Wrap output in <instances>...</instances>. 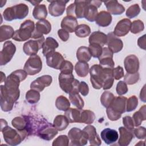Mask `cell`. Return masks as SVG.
<instances>
[{
    "mask_svg": "<svg viewBox=\"0 0 146 146\" xmlns=\"http://www.w3.org/2000/svg\"><path fill=\"white\" fill-rule=\"evenodd\" d=\"M112 69L103 67L100 64L92 66L90 70V74L92 87L96 90L101 88L104 90L111 88L114 82Z\"/></svg>",
    "mask_w": 146,
    "mask_h": 146,
    "instance_id": "6da1fadb",
    "label": "cell"
},
{
    "mask_svg": "<svg viewBox=\"0 0 146 146\" xmlns=\"http://www.w3.org/2000/svg\"><path fill=\"white\" fill-rule=\"evenodd\" d=\"M19 87L1 86V107L5 112L13 109L14 103L19 99Z\"/></svg>",
    "mask_w": 146,
    "mask_h": 146,
    "instance_id": "7a4b0ae2",
    "label": "cell"
},
{
    "mask_svg": "<svg viewBox=\"0 0 146 146\" xmlns=\"http://www.w3.org/2000/svg\"><path fill=\"white\" fill-rule=\"evenodd\" d=\"M1 131L6 143L10 145H17L26 138L19 131L8 126L6 121L2 119H1Z\"/></svg>",
    "mask_w": 146,
    "mask_h": 146,
    "instance_id": "3957f363",
    "label": "cell"
},
{
    "mask_svg": "<svg viewBox=\"0 0 146 146\" xmlns=\"http://www.w3.org/2000/svg\"><path fill=\"white\" fill-rule=\"evenodd\" d=\"M127 100V99L124 96L115 98L106 110L107 116L110 120L115 121L120 118L121 114L126 111Z\"/></svg>",
    "mask_w": 146,
    "mask_h": 146,
    "instance_id": "277c9868",
    "label": "cell"
},
{
    "mask_svg": "<svg viewBox=\"0 0 146 146\" xmlns=\"http://www.w3.org/2000/svg\"><path fill=\"white\" fill-rule=\"evenodd\" d=\"M29 13V7L25 3H20L6 8L3 13L5 20L11 21L14 19L25 18Z\"/></svg>",
    "mask_w": 146,
    "mask_h": 146,
    "instance_id": "5b68a950",
    "label": "cell"
},
{
    "mask_svg": "<svg viewBox=\"0 0 146 146\" xmlns=\"http://www.w3.org/2000/svg\"><path fill=\"white\" fill-rule=\"evenodd\" d=\"M34 29V22L30 19L26 20L21 25L19 29L15 31L12 38L18 42L26 41L31 37Z\"/></svg>",
    "mask_w": 146,
    "mask_h": 146,
    "instance_id": "8992f818",
    "label": "cell"
},
{
    "mask_svg": "<svg viewBox=\"0 0 146 146\" xmlns=\"http://www.w3.org/2000/svg\"><path fill=\"white\" fill-rule=\"evenodd\" d=\"M68 137L71 140L70 145L83 146L87 144L88 136L84 131L74 127L68 132Z\"/></svg>",
    "mask_w": 146,
    "mask_h": 146,
    "instance_id": "52a82bcc",
    "label": "cell"
},
{
    "mask_svg": "<svg viewBox=\"0 0 146 146\" xmlns=\"http://www.w3.org/2000/svg\"><path fill=\"white\" fill-rule=\"evenodd\" d=\"M42 68V62L40 56L38 55L30 56L24 66V70L29 75H34L38 74L41 71Z\"/></svg>",
    "mask_w": 146,
    "mask_h": 146,
    "instance_id": "ba28073f",
    "label": "cell"
},
{
    "mask_svg": "<svg viewBox=\"0 0 146 146\" xmlns=\"http://www.w3.org/2000/svg\"><path fill=\"white\" fill-rule=\"evenodd\" d=\"M58 129L50 123L42 124L37 130V135L45 140H51L58 134Z\"/></svg>",
    "mask_w": 146,
    "mask_h": 146,
    "instance_id": "9c48e42d",
    "label": "cell"
},
{
    "mask_svg": "<svg viewBox=\"0 0 146 146\" xmlns=\"http://www.w3.org/2000/svg\"><path fill=\"white\" fill-rule=\"evenodd\" d=\"M44 41L45 39L43 36L35 40H30L24 43L23 50L27 55H36L39 50L42 48Z\"/></svg>",
    "mask_w": 146,
    "mask_h": 146,
    "instance_id": "30bf717a",
    "label": "cell"
},
{
    "mask_svg": "<svg viewBox=\"0 0 146 146\" xmlns=\"http://www.w3.org/2000/svg\"><path fill=\"white\" fill-rule=\"evenodd\" d=\"M16 51V47L11 41H6L3 44L0 54V64L5 65L9 62Z\"/></svg>",
    "mask_w": 146,
    "mask_h": 146,
    "instance_id": "8fae6325",
    "label": "cell"
},
{
    "mask_svg": "<svg viewBox=\"0 0 146 146\" xmlns=\"http://www.w3.org/2000/svg\"><path fill=\"white\" fill-rule=\"evenodd\" d=\"M58 80L61 89L66 93L70 94L72 89L75 80L72 73L60 72Z\"/></svg>",
    "mask_w": 146,
    "mask_h": 146,
    "instance_id": "7c38bea8",
    "label": "cell"
},
{
    "mask_svg": "<svg viewBox=\"0 0 146 146\" xmlns=\"http://www.w3.org/2000/svg\"><path fill=\"white\" fill-rule=\"evenodd\" d=\"M51 30V25L46 19L39 20L36 23L35 27L32 34L33 39H38L43 36V34H48Z\"/></svg>",
    "mask_w": 146,
    "mask_h": 146,
    "instance_id": "4fadbf2b",
    "label": "cell"
},
{
    "mask_svg": "<svg viewBox=\"0 0 146 146\" xmlns=\"http://www.w3.org/2000/svg\"><path fill=\"white\" fill-rule=\"evenodd\" d=\"M46 58L47 66L56 70L60 69L63 63L65 60L62 54L56 51L48 53Z\"/></svg>",
    "mask_w": 146,
    "mask_h": 146,
    "instance_id": "5bb4252c",
    "label": "cell"
},
{
    "mask_svg": "<svg viewBox=\"0 0 146 146\" xmlns=\"http://www.w3.org/2000/svg\"><path fill=\"white\" fill-rule=\"evenodd\" d=\"M48 5L49 13L53 17H59L62 15L66 5L69 1H50Z\"/></svg>",
    "mask_w": 146,
    "mask_h": 146,
    "instance_id": "9a60e30c",
    "label": "cell"
},
{
    "mask_svg": "<svg viewBox=\"0 0 146 146\" xmlns=\"http://www.w3.org/2000/svg\"><path fill=\"white\" fill-rule=\"evenodd\" d=\"M52 79L50 75H45L38 77L30 84L31 89L35 90L39 92L42 91L46 87H48L52 83Z\"/></svg>",
    "mask_w": 146,
    "mask_h": 146,
    "instance_id": "2e32d148",
    "label": "cell"
},
{
    "mask_svg": "<svg viewBox=\"0 0 146 146\" xmlns=\"http://www.w3.org/2000/svg\"><path fill=\"white\" fill-rule=\"evenodd\" d=\"M113 54L108 47L103 48L102 54L99 58L100 65L103 67L113 68L115 62L113 60Z\"/></svg>",
    "mask_w": 146,
    "mask_h": 146,
    "instance_id": "e0dca14e",
    "label": "cell"
},
{
    "mask_svg": "<svg viewBox=\"0 0 146 146\" xmlns=\"http://www.w3.org/2000/svg\"><path fill=\"white\" fill-rule=\"evenodd\" d=\"M124 65L127 73L135 74L137 72L139 69V59L135 55H129L125 58Z\"/></svg>",
    "mask_w": 146,
    "mask_h": 146,
    "instance_id": "ac0fdd59",
    "label": "cell"
},
{
    "mask_svg": "<svg viewBox=\"0 0 146 146\" xmlns=\"http://www.w3.org/2000/svg\"><path fill=\"white\" fill-rule=\"evenodd\" d=\"M129 19L124 18L118 22L116 25L113 33L116 36H124L129 31L131 25Z\"/></svg>",
    "mask_w": 146,
    "mask_h": 146,
    "instance_id": "d6986e66",
    "label": "cell"
},
{
    "mask_svg": "<svg viewBox=\"0 0 146 146\" xmlns=\"http://www.w3.org/2000/svg\"><path fill=\"white\" fill-rule=\"evenodd\" d=\"M107 35L108 48L111 50L113 53H117L120 51L123 47V43L122 40L115 35L112 32L108 33Z\"/></svg>",
    "mask_w": 146,
    "mask_h": 146,
    "instance_id": "ffe728a7",
    "label": "cell"
},
{
    "mask_svg": "<svg viewBox=\"0 0 146 146\" xmlns=\"http://www.w3.org/2000/svg\"><path fill=\"white\" fill-rule=\"evenodd\" d=\"M120 137L118 144L121 146H127L129 144L133 138V131L129 130L124 127H120L119 128Z\"/></svg>",
    "mask_w": 146,
    "mask_h": 146,
    "instance_id": "44dd1931",
    "label": "cell"
},
{
    "mask_svg": "<svg viewBox=\"0 0 146 146\" xmlns=\"http://www.w3.org/2000/svg\"><path fill=\"white\" fill-rule=\"evenodd\" d=\"M88 136V140L90 143L92 145H100L102 144V141L99 137V136L96 132V128L93 125H87L83 129Z\"/></svg>",
    "mask_w": 146,
    "mask_h": 146,
    "instance_id": "7402d4cb",
    "label": "cell"
},
{
    "mask_svg": "<svg viewBox=\"0 0 146 146\" xmlns=\"http://www.w3.org/2000/svg\"><path fill=\"white\" fill-rule=\"evenodd\" d=\"M100 136L107 144L110 145L117 140L119 135L116 130L107 128L104 129L101 132Z\"/></svg>",
    "mask_w": 146,
    "mask_h": 146,
    "instance_id": "603a6c76",
    "label": "cell"
},
{
    "mask_svg": "<svg viewBox=\"0 0 146 146\" xmlns=\"http://www.w3.org/2000/svg\"><path fill=\"white\" fill-rule=\"evenodd\" d=\"M109 13L113 15H120L125 11V7L116 0H111L104 2Z\"/></svg>",
    "mask_w": 146,
    "mask_h": 146,
    "instance_id": "cb8c5ba5",
    "label": "cell"
},
{
    "mask_svg": "<svg viewBox=\"0 0 146 146\" xmlns=\"http://www.w3.org/2000/svg\"><path fill=\"white\" fill-rule=\"evenodd\" d=\"M78 26V21L76 18L67 15L63 18L60 25L62 29L66 30L68 33L74 32Z\"/></svg>",
    "mask_w": 146,
    "mask_h": 146,
    "instance_id": "d4e9b609",
    "label": "cell"
},
{
    "mask_svg": "<svg viewBox=\"0 0 146 146\" xmlns=\"http://www.w3.org/2000/svg\"><path fill=\"white\" fill-rule=\"evenodd\" d=\"M89 43H96L103 46L107 43V35L104 33L97 31L93 32L89 37Z\"/></svg>",
    "mask_w": 146,
    "mask_h": 146,
    "instance_id": "484cf974",
    "label": "cell"
},
{
    "mask_svg": "<svg viewBox=\"0 0 146 146\" xmlns=\"http://www.w3.org/2000/svg\"><path fill=\"white\" fill-rule=\"evenodd\" d=\"M112 16L110 13L106 11H102L99 13L95 19L96 23L101 27H107L112 22Z\"/></svg>",
    "mask_w": 146,
    "mask_h": 146,
    "instance_id": "4316f807",
    "label": "cell"
},
{
    "mask_svg": "<svg viewBox=\"0 0 146 146\" xmlns=\"http://www.w3.org/2000/svg\"><path fill=\"white\" fill-rule=\"evenodd\" d=\"M59 44L57 41L52 37H47L45 40L42 48V53L46 56L48 53L55 51V49L58 47Z\"/></svg>",
    "mask_w": 146,
    "mask_h": 146,
    "instance_id": "83f0119b",
    "label": "cell"
},
{
    "mask_svg": "<svg viewBox=\"0 0 146 146\" xmlns=\"http://www.w3.org/2000/svg\"><path fill=\"white\" fill-rule=\"evenodd\" d=\"M12 125L18 131H27L28 133V125H29V122L28 119L27 117L25 116V117H21V116H18L15 117L11 121Z\"/></svg>",
    "mask_w": 146,
    "mask_h": 146,
    "instance_id": "f1b7e54d",
    "label": "cell"
},
{
    "mask_svg": "<svg viewBox=\"0 0 146 146\" xmlns=\"http://www.w3.org/2000/svg\"><path fill=\"white\" fill-rule=\"evenodd\" d=\"M82 110L73 108H68L65 111L64 116L70 123H80Z\"/></svg>",
    "mask_w": 146,
    "mask_h": 146,
    "instance_id": "f546056e",
    "label": "cell"
},
{
    "mask_svg": "<svg viewBox=\"0 0 146 146\" xmlns=\"http://www.w3.org/2000/svg\"><path fill=\"white\" fill-rule=\"evenodd\" d=\"M88 1H75V15L76 18H84Z\"/></svg>",
    "mask_w": 146,
    "mask_h": 146,
    "instance_id": "4dcf8cb0",
    "label": "cell"
},
{
    "mask_svg": "<svg viewBox=\"0 0 146 146\" xmlns=\"http://www.w3.org/2000/svg\"><path fill=\"white\" fill-rule=\"evenodd\" d=\"M13 28L9 25H3L0 27V42H2L13 38L14 34Z\"/></svg>",
    "mask_w": 146,
    "mask_h": 146,
    "instance_id": "1f68e13d",
    "label": "cell"
},
{
    "mask_svg": "<svg viewBox=\"0 0 146 146\" xmlns=\"http://www.w3.org/2000/svg\"><path fill=\"white\" fill-rule=\"evenodd\" d=\"M76 58L79 62H88L91 58V55L88 47L81 46L79 47L76 51Z\"/></svg>",
    "mask_w": 146,
    "mask_h": 146,
    "instance_id": "d6a6232c",
    "label": "cell"
},
{
    "mask_svg": "<svg viewBox=\"0 0 146 146\" xmlns=\"http://www.w3.org/2000/svg\"><path fill=\"white\" fill-rule=\"evenodd\" d=\"M33 15L36 19H45L47 15V11L46 5L41 4L35 6L33 11Z\"/></svg>",
    "mask_w": 146,
    "mask_h": 146,
    "instance_id": "836d02e7",
    "label": "cell"
},
{
    "mask_svg": "<svg viewBox=\"0 0 146 146\" xmlns=\"http://www.w3.org/2000/svg\"><path fill=\"white\" fill-rule=\"evenodd\" d=\"M69 121L67 117L64 115H58L54 120L53 125L58 131H63L65 129L69 124Z\"/></svg>",
    "mask_w": 146,
    "mask_h": 146,
    "instance_id": "e575fe53",
    "label": "cell"
},
{
    "mask_svg": "<svg viewBox=\"0 0 146 146\" xmlns=\"http://www.w3.org/2000/svg\"><path fill=\"white\" fill-rule=\"evenodd\" d=\"M146 119V112L145 106H142L138 111L135 112L133 115L132 120L134 123V125L136 127L139 126L143 120Z\"/></svg>",
    "mask_w": 146,
    "mask_h": 146,
    "instance_id": "d590c367",
    "label": "cell"
},
{
    "mask_svg": "<svg viewBox=\"0 0 146 146\" xmlns=\"http://www.w3.org/2000/svg\"><path fill=\"white\" fill-rule=\"evenodd\" d=\"M97 9L98 8L90 4L88 1L85 11L84 18L90 22L95 21L96 18L98 14Z\"/></svg>",
    "mask_w": 146,
    "mask_h": 146,
    "instance_id": "8d00e7d4",
    "label": "cell"
},
{
    "mask_svg": "<svg viewBox=\"0 0 146 146\" xmlns=\"http://www.w3.org/2000/svg\"><path fill=\"white\" fill-rule=\"evenodd\" d=\"M75 70L76 74L80 77L86 76L89 72V65L87 62H78L75 66Z\"/></svg>",
    "mask_w": 146,
    "mask_h": 146,
    "instance_id": "74e56055",
    "label": "cell"
},
{
    "mask_svg": "<svg viewBox=\"0 0 146 146\" xmlns=\"http://www.w3.org/2000/svg\"><path fill=\"white\" fill-rule=\"evenodd\" d=\"M95 119V115L92 111L90 110H82L80 123L90 124L94 122Z\"/></svg>",
    "mask_w": 146,
    "mask_h": 146,
    "instance_id": "f35d334b",
    "label": "cell"
},
{
    "mask_svg": "<svg viewBox=\"0 0 146 146\" xmlns=\"http://www.w3.org/2000/svg\"><path fill=\"white\" fill-rule=\"evenodd\" d=\"M55 106L59 110L66 111L70 108V103L67 98L63 95H60L56 99Z\"/></svg>",
    "mask_w": 146,
    "mask_h": 146,
    "instance_id": "ab89813d",
    "label": "cell"
},
{
    "mask_svg": "<svg viewBox=\"0 0 146 146\" xmlns=\"http://www.w3.org/2000/svg\"><path fill=\"white\" fill-rule=\"evenodd\" d=\"M75 34L79 38H85L91 33V29L88 25L81 24L78 25L75 31Z\"/></svg>",
    "mask_w": 146,
    "mask_h": 146,
    "instance_id": "60d3db41",
    "label": "cell"
},
{
    "mask_svg": "<svg viewBox=\"0 0 146 146\" xmlns=\"http://www.w3.org/2000/svg\"><path fill=\"white\" fill-rule=\"evenodd\" d=\"M26 99L28 103L30 104H35L40 99V94L38 91L31 89L26 94Z\"/></svg>",
    "mask_w": 146,
    "mask_h": 146,
    "instance_id": "b9f144b4",
    "label": "cell"
},
{
    "mask_svg": "<svg viewBox=\"0 0 146 146\" xmlns=\"http://www.w3.org/2000/svg\"><path fill=\"white\" fill-rule=\"evenodd\" d=\"M115 98V96L112 93L109 91H104L100 98L101 103L104 107L108 108L111 105Z\"/></svg>",
    "mask_w": 146,
    "mask_h": 146,
    "instance_id": "7bdbcfd3",
    "label": "cell"
},
{
    "mask_svg": "<svg viewBox=\"0 0 146 146\" xmlns=\"http://www.w3.org/2000/svg\"><path fill=\"white\" fill-rule=\"evenodd\" d=\"M69 95L70 102L74 106L79 109H82L83 108L84 103L79 94H70Z\"/></svg>",
    "mask_w": 146,
    "mask_h": 146,
    "instance_id": "ee69618b",
    "label": "cell"
},
{
    "mask_svg": "<svg viewBox=\"0 0 146 146\" xmlns=\"http://www.w3.org/2000/svg\"><path fill=\"white\" fill-rule=\"evenodd\" d=\"M88 49L91 56L95 58H99L101 56L103 51L102 46L96 43L90 44Z\"/></svg>",
    "mask_w": 146,
    "mask_h": 146,
    "instance_id": "f6af8a7d",
    "label": "cell"
},
{
    "mask_svg": "<svg viewBox=\"0 0 146 146\" xmlns=\"http://www.w3.org/2000/svg\"><path fill=\"white\" fill-rule=\"evenodd\" d=\"M137 104H138L137 98L135 95L131 96L127 100L126 111L131 112L135 110L136 108Z\"/></svg>",
    "mask_w": 146,
    "mask_h": 146,
    "instance_id": "bcb514c9",
    "label": "cell"
},
{
    "mask_svg": "<svg viewBox=\"0 0 146 146\" xmlns=\"http://www.w3.org/2000/svg\"><path fill=\"white\" fill-rule=\"evenodd\" d=\"M144 29V25L143 22L138 19L135 20L131 23V29L130 30L132 33L133 34H137L140 32L142 31Z\"/></svg>",
    "mask_w": 146,
    "mask_h": 146,
    "instance_id": "7dc6e473",
    "label": "cell"
},
{
    "mask_svg": "<svg viewBox=\"0 0 146 146\" xmlns=\"http://www.w3.org/2000/svg\"><path fill=\"white\" fill-rule=\"evenodd\" d=\"M139 78H140V75L138 72L135 74L127 73L125 75L124 80V82L127 84L132 85L137 83L139 80Z\"/></svg>",
    "mask_w": 146,
    "mask_h": 146,
    "instance_id": "c3c4849f",
    "label": "cell"
},
{
    "mask_svg": "<svg viewBox=\"0 0 146 146\" xmlns=\"http://www.w3.org/2000/svg\"><path fill=\"white\" fill-rule=\"evenodd\" d=\"M140 8L138 4H134L129 6L126 11V16L128 18H133L139 15Z\"/></svg>",
    "mask_w": 146,
    "mask_h": 146,
    "instance_id": "681fc988",
    "label": "cell"
},
{
    "mask_svg": "<svg viewBox=\"0 0 146 146\" xmlns=\"http://www.w3.org/2000/svg\"><path fill=\"white\" fill-rule=\"evenodd\" d=\"M69 144V138L66 135H60L52 142L53 146H67Z\"/></svg>",
    "mask_w": 146,
    "mask_h": 146,
    "instance_id": "f907efd6",
    "label": "cell"
},
{
    "mask_svg": "<svg viewBox=\"0 0 146 146\" xmlns=\"http://www.w3.org/2000/svg\"><path fill=\"white\" fill-rule=\"evenodd\" d=\"M128 87L124 82L120 81L117 83L116 91L119 95H123L125 94L128 92Z\"/></svg>",
    "mask_w": 146,
    "mask_h": 146,
    "instance_id": "816d5d0a",
    "label": "cell"
},
{
    "mask_svg": "<svg viewBox=\"0 0 146 146\" xmlns=\"http://www.w3.org/2000/svg\"><path fill=\"white\" fill-rule=\"evenodd\" d=\"M123 123L124 127L128 129L133 131L134 129V123L132 118L129 116H124L123 118Z\"/></svg>",
    "mask_w": 146,
    "mask_h": 146,
    "instance_id": "f5cc1de1",
    "label": "cell"
},
{
    "mask_svg": "<svg viewBox=\"0 0 146 146\" xmlns=\"http://www.w3.org/2000/svg\"><path fill=\"white\" fill-rule=\"evenodd\" d=\"M133 131V133L137 138L139 139H144L146 137V129L144 127H139Z\"/></svg>",
    "mask_w": 146,
    "mask_h": 146,
    "instance_id": "db71d44e",
    "label": "cell"
},
{
    "mask_svg": "<svg viewBox=\"0 0 146 146\" xmlns=\"http://www.w3.org/2000/svg\"><path fill=\"white\" fill-rule=\"evenodd\" d=\"M112 75L115 79H120L124 76V70L123 67L119 66L116 68H113L112 69Z\"/></svg>",
    "mask_w": 146,
    "mask_h": 146,
    "instance_id": "11a10c76",
    "label": "cell"
},
{
    "mask_svg": "<svg viewBox=\"0 0 146 146\" xmlns=\"http://www.w3.org/2000/svg\"><path fill=\"white\" fill-rule=\"evenodd\" d=\"M74 70V66L71 62L68 60H64L60 67V72H71L72 73Z\"/></svg>",
    "mask_w": 146,
    "mask_h": 146,
    "instance_id": "9f6ffc18",
    "label": "cell"
},
{
    "mask_svg": "<svg viewBox=\"0 0 146 146\" xmlns=\"http://www.w3.org/2000/svg\"><path fill=\"white\" fill-rule=\"evenodd\" d=\"M79 91L83 96H87L89 92V87L88 84L84 81L80 82Z\"/></svg>",
    "mask_w": 146,
    "mask_h": 146,
    "instance_id": "6f0895ef",
    "label": "cell"
},
{
    "mask_svg": "<svg viewBox=\"0 0 146 146\" xmlns=\"http://www.w3.org/2000/svg\"><path fill=\"white\" fill-rule=\"evenodd\" d=\"M58 35L60 39L63 42H66L70 36L69 33L63 29H60L58 31Z\"/></svg>",
    "mask_w": 146,
    "mask_h": 146,
    "instance_id": "680465c9",
    "label": "cell"
},
{
    "mask_svg": "<svg viewBox=\"0 0 146 146\" xmlns=\"http://www.w3.org/2000/svg\"><path fill=\"white\" fill-rule=\"evenodd\" d=\"M67 16H71L75 18V4L74 3L70 4L66 10Z\"/></svg>",
    "mask_w": 146,
    "mask_h": 146,
    "instance_id": "91938a15",
    "label": "cell"
},
{
    "mask_svg": "<svg viewBox=\"0 0 146 146\" xmlns=\"http://www.w3.org/2000/svg\"><path fill=\"white\" fill-rule=\"evenodd\" d=\"M145 35H143L142 36L140 37L137 40L138 46L143 50H145Z\"/></svg>",
    "mask_w": 146,
    "mask_h": 146,
    "instance_id": "94428289",
    "label": "cell"
},
{
    "mask_svg": "<svg viewBox=\"0 0 146 146\" xmlns=\"http://www.w3.org/2000/svg\"><path fill=\"white\" fill-rule=\"evenodd\" d=\"M145 86H144L143 89L141 90L140 94V99L144 102H145Z\"/></svg>",
    "mask_w": 146,
    "mask_h": 146,
    "instance_id": "6125c7cd",
    "label": "cell"
},
{
    "mask_svg": "<svg viewBox=\"0 0 146 146\" xmlns=\"http://www.w3.org/2000/svg\"><path fill=\"white\" fill-rule=\"evenodd\" d=\"M89 2L90 4L95 6L97 8L99 7L102 3V2L100 1H89Z\"/></svg>",
    "mask_w": 146,
    "mask_h": 146,
    "instance_id": "be15d7a7",
    "label": "cell"
},
{
    "mask_svg": "<svg viewBox=\"0 0 146 146\" xmlns=\"http://www.w3.org/2000/svg\"><path fill=\"white\" fill-rule=\"evenodd\" d=\"M33 5H34V6H37V5H39V3H40V2H41L42 1H29Z\"/></svg>",
    "mask_w": 146,
    "mask_h": 146,
    "instance_id": "e7e4bbea",
    "label": "cell"
}]
</instances>
